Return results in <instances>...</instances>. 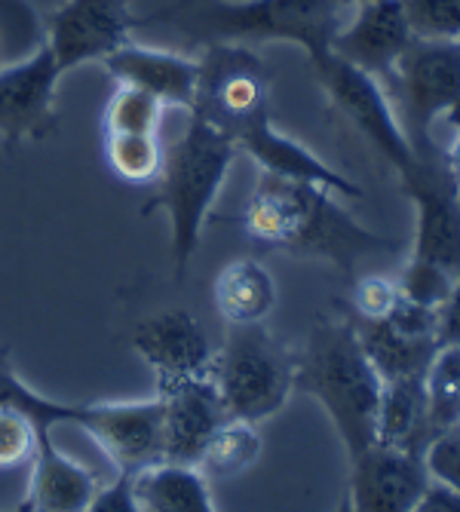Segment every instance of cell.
I'll use <instances>...</instances> for the list:
<instances>
[{
  "instance_id": "cell-11",
  "label": "cell",
  "mask_w": 460,
  "mask_h": 512,
  "mask_svg": "<svg viewBox=\"0 0 460 512\" xmlns=\"http://www.w3.org/2000/svg\"><path fill=\"white\" fill-rule=\"evenodd\" d=\"M59 80L62 71L50 46L19 65L0 68V138L10 151L53 135Z\"/></svg>"
},
{
  "instance_id": "cell-33",
  "label": "cell",
  "mask_w": 460,
  "mask_h": 512,
  "mask_svg": "<svg viewBox=\"0 0 460 512\" xmlns=\"http://www.w3.org/2000/svg\"><path fill=\"white\" fill-rule=\"evenodd\" d=\"M421 460L430 479L460 488V427H445L433 433L421 451Z\"/></svg>"
},
{
  "instance_id": "cell-14",
  "label": "cell",
  "mask_w": 460,
  "mask_h": 512,
  "mask_svg": "<svg viewBox=\"0 0 460 512\" xmlns=\"http://www.w3.org/2000/svg\"><path fill=\"white\" fill-rule=\"evenodd\" d=\"M430 482L421 454L372 442L350 457V509L359 512H411Z\"/></svg>"
},
{
  "instance_id": "cell-26",
  "label": "cell",
  "mask_w": 460,
  "mask_h": 512,
  "mask_svg": "<svg viewBox=\"0 0 460 512\" xmlns=\"http://www.w3.org/2000/svg\"><path fill=\"white\" fill-rule=\"evenodd\" d=\"M424 390L433 430L457 427L460 421V350L457 344H445L436 350L424 371Z\"/></svg>"
},
{
  "instance_id": "cell-13",
  "label": "cell",
  "mask_w": 460,
  "mask_h": 512,
  "mask_svg": "<svg viewBox=\"0 0 460 512\" xmlns=\"http://www.w3.org/2000/svg\"><path fill=\"white\" fill-rule=\"evenodd\" d=\"M132 347L154 368L157 390L209 375L215 359L209 335L188 310H163L135 325Z\"/></svg>"
},
{
  "instance_id": "cell-17",
  "label": "cell",
  "mask_w": 460,
  "mask_h": 512,
  "mask_svg": "<svg viewBox=\"0 0 460 512\" xmlns=\"http://www.w3.org/2000/svg\"><path fill=\"white\" fill-rule=\"evenodd\" d=\"M234 142L267 175L319 184V188H326L332 194H341V197H353V200L362 197V188H356V184L347 175L335 172L326 160H319L313 151L298 145L295 138H289V135H283L280 129H276L270 123V114H261V117L249 120L234 135Z\"/></svg>"
},
{
  "instance_id": "cell-7",
  "label": "cell",
  "mask_w": 460,
  "mask_h": 512,
  "mask_svg": "<svg viewBox=\"0 0 460 512\" xmlns=\"http://www.w3.org/2000/svg\"><path fill=\"white\" fill-rule=\"evenodd\" d=\"M270 68L243 43H209L197 59L194 114L237 135L249 120L267 114Z\"/></svg>"
},
{
  "instance_id": "cell-23",
  "label": "cell",
  "mask_w": 460,
  "mask_h": 512,
  "mask_svg": "<svg viewBox=\"0 0 460 512\" xmlns=\"http://www.w3.org/2000/svg\"><path fill=\"white\" fill-rule=\"evenodd\" d=\"M276 304V283L264 264L252 258L230 261L215 276V307L230 325L261 322Z\"/></svg>"
},
{
  "instance_id": "cell-15",
  "label": "cell",
  "mask_w": 460,
  "mask_h": 512,
  "mask_svg": "<svg viewBox=\"0 0 460 512\" xmlns=\"http://www.w3.org/2000/svg\"><path fill=\"white\" fill-rule=\"evenodd\" d=\"M411 40L414 37L396 0H368L356 7L347 25H338L329 53L381 80L390 77Z\"/></svg>"
},
{
  "instance_id": "cell-6",
  "label": "cell",
  "mask_w": 460,
  "mask_h": 512,
  "mask_svg": "<svg viewBox=\"0 0 460 512\" xmlns=\"http://www.w3.org/2000/svg\"><path fill=\"white\" fill-rule=\"evenodd\" d=\"M396 86V117L411 151L421 160H445L433 142V126L457 114L460 102V43L457 40H411L390 71Z\"/></svg>"
},
{
  "instance_id": "cell-25",
  "label": "cell",
  "mask_w": 460,
  "mask_h": 512,
  "mask_svg": "<svg viewBox=\"0 0 460 512\" xmlns=\"http://www.w3.org/2000/svg\"><path fill=\"white\" fill-rule=\"evenodd\" d=\"M0 408L22 411V414L31 417L37 427L53 430L56 424H77L83 405H77V402H59V399H50V396L31 390L22 381L19 371H16L10 353L0 347Z\"/></svg>"
},
{
  "instance_id": "cell-5",
  "label": "cell",
  "mask_w": 460,
  "mask_h": 512,
  "mask_svg": "<svg viewBox=\"0 0 460 512\" xmlns=\"http://www.w3.org/2000/svg\"><path fill=\"white\" fill-rule=\"evenodd\" d=\"M212 381L227 417L267 421L295 390V356L261 322L230 325L221 353L212 359Z\"/></svg>"
},
{
  "instance_id": "cell-8",
  "label": "cell",
  "mask_w": 460,
  "mask_h": 512,
  "mask_svg": "<svg viewBox=\"0 0 460 512\" xmlns=\"http://www.w3.org/2000/svg\"><path fill=\"white\" fill-rule=\"evenodd\" d=\"M313 74H316V83L326 89L332 108L362 138H368V145L396 169V175H405L414 163H418V154L411 151L381 80L368 77L365 71L341 62L332 53H329V59L313 65Z\"/></svg>"
},
{
  "instance_id": "cell-27",
  "label": "cell",
  "mask_w": 460,
  "mask_h": 512,
  "mask_svg": "<svg viewBox=\"0 0 460 512\" xmlns=\"http://www.w3.org/2000/svg\"><path fill=\"white\" fill-rule=\"evenodd\" d=\"M46 46V22L28 0H0V68L19 65Z\"/></svg>"
},
{
  "instance_id": "cell-24",
  "label": "cell",
  "mask_w": 460,
  "mask_h": 512,
  "mask_svg": "<svg viewBox=\"0 0 460 512\" xmlns=\"http://www.w3.org/2000/svg\"><path fill=\"white\" fill-rule=\"evenodd\" d=\"M261 454V433L258 424L243 417H224L218 430L209 436L197 467L206 479H234L246 473Z\"/></svg>"
},
{
  "instance_id": "cell-32",
  "label": "cell",
  "mask_w": 460,
  "mask_h": 512,
  "mask_svg": "<svg viewBox=\"0 0 460 512\" xmlns=\"http://www.w3.org/2000/svg\"><path fill=\"white\" fill-rule=\"evenodd\" d=\"M40 430L43 427H37L28 414L0 408V470H13L28 463L34 457Z\"/></svg>"
},
{
  "instance_id": "cell-34",
  "label": "cell",
  "mask_w": 460,
  "mask_h": 512,
  "mask_svg": "<svg viewBox=\"0 0 460 512\" xmlns=\"http://www.w3.org/2000/svg\"><path fill=\"white\" fill-rule=\"evenodd\" d=\"M399 286L396 279L387 276H365L353 286V301H350V316L356 319H387L393 307L399 304Z\"/></svg>"
},
{
  "instance_id": "cell-16",
  "label": "cell",
  "mask_w": 460,
  "mask_h": 512,
  "mask_svg": "<svg viewBox=\"0 0 460 512\" xmlns=\"http://www.w3.org/2000/svg\"><path fill=\"white\" fill-rule=\"evenodd\" d=\"M157 396L163 405V460L194 463L197 467L209 436L227 417L212 381V371L203 378H191L157 390Z\"/></svg>"
},
{
  "instance_id": "cell-31",
  "label": "cell",
  "mask_w": 460,
  "mask_h": 512,
  "mask_svg": "<svg viewBox=\"0 0 460 512\" xmlns=\"http://www.w3.org/2000/svg\"><path fill=\"white\" fill-rule=\"evenodd\" d=\"M414 40H457L460 0H396Z\"/></svg>"
},
{
  "instance_id": "cell-9",
  "label": "cell",
  "mask_w": 460,
  "mask_h": 512,
  "mask_svg": "<svg viewBox=\"0 0 460 512\" xmlns=\"http://www.w3.org/2000/svg\"><path fill=\"white\" fill-rule=\"evenodd\" d=\"M402 191L418 209L414 252L430 264L457 276L460 267V200H457V166L454 160H421L399 175Z\"/></svg>"
},
{
  "instance_id": "cell-19",
  "label": "cell",
  "mask_w": 460,
  "mask_h": 512,
  "mask_svg": "<svg viewBox=\"0 0 460 512\" xmlns=\"http://www.w3.org/2000/svg\"><path fill=\"white\" fill-rule=\"evenodd\" d=\"M31 463L28 494L19 503L25 512H86L92 494L99 488V476L80 460L68 457L53 439L50 430L37 433V448Z\"/></svg>"
},
{
  "instance_id": "cell-29",
  "label": "cell",
  "mask_w": 460,
  "mask_h": 512,
  "mask_svg": "<svg viewBox=\"0 0 460 512\" xmlns=\"http://www.w3.org/2000/svg\"><path fill=\"white\" fill-rule=\"evenodd\" d=\"M105 157L117 178L151 184L163 166V142L160 135H105Z\"/></svg>"
},
{
  "instance_id": "cell-20",
  "label": "cell",
  "mask_w": 460,
  "mask_h": 512,
  "mask_svg": "<svg viewBox=\"0 0 460 512\" xmlns=\"http://www.w3.org/2000/svg\"><path fill=\"white\" fill-rule=\"evenodd\" d=\"M138 512H212L209 479L194 463L157 460L132 473Z\"/></svg>"
},
{
  "instance_id": "cell-10",
  "label": "cell",
  "mask_w": 460,
  "mask_h": 512,
  "mask_svg": "<svg viewBox=\"0 0 460 512\" xmlns=\"http://www.w3.org/2000/svg\"><path fill=\"white\" fill-rule=\"evenodd\" d=\"M138 19L129 0H65L46 19V46L62 71V77L86 62H102L117 46L132 40Z\"/></svg>"
},
{
  "instance_id": "cell-1",
  "label": "cell",
  "mask_w": 460,
  "mask_h": 512,
  "mask_svg": "<svg viewBox=\"0 0 460 512\" xmlns=\"http://www.w3.org/2000/svg\"><path fill=\"white\" fill-rule=\"evenodd\" d=\"M243 227L264 249L326 258L344 276H353V267L362 255L399 246V240L365 230L332 200V191L267 172H261L258 188L243 212Z\"/></svg>"
},
{
  "instance_id": "cell-21",
  "label": "cell",
  "mask_w": 460,
  "mask_h": 512,
  "mask_svg": "<svg viewBox=\"0 0 460 512\" xmlns=\"http://www.w3.org/2000/svg\"><path fill=\"white\" fill-rule=\"evenodd\" d=\"M353 329L359 335V344L365 356L372 359L381 381H399V378H421L430 359L439 350V341L433 335H414L399 329L390 319H356L350 316Z\"/></svg>"
},
{
  "instance_id": "cell-37",
  "label": "cell",
  "mask_w": 460,
  "mask_h": 512,
  "mask_svg": "<svg viewBox=\"0 0 460 512\" xmlns=\"http://www.w3.org/2000/svg\"><path fill=\"white\" fill-rule=\"evenodd\" d=\"M335 4L344 10V7H359V4H368V0H335Z\"/></svg>"
},
{
  "instance_id": "cell-36",
  "label": "cell",
  "mask_w": 460,
  "mask_h": 512,
  "mask_svg": "<svg viewBox=\"0 0 460 512\" xmlns=\"http://www.w3.org/2000/svg\"><path fill=\"white\" fill-rule=\"evenodd\" d=\"M414 509L418 512H457L460 509V488L430 479L421 491V497L414 500Z\"/></svg>"
},
{
  "instance_id": "cell-18",
  "label": "cell",
  "mask_w": 460,
  "mask_h": 512,
  "mask_svg": "<svg viewBox=\"0 0 460 512\" xmlns=\"http://www.w3.org/2000/svg\"><path fill=\"white\" fill-rule=\"evenodd\" d=\"M102 62L117 86L151 92V96L160 99L166 108H184V111L194 108L197 59L126 40Z\"/></svg>"
},
{
  "instance_id": "cell-28",
  "label": "cell",
  "mask_w": 460,
  "mask_h": 512,
  "mask_svg": "<svg viewBox=\"0 0 460 512\" xmlns=\"http://www.w3.org/2000/svg\"><path fill=\"white\" fill-rule=\"evenodd\" d=\"M166 117V105L151 92L117 86L105 105L102 129L105 135H160Z\"/></svg>"
},
{
  "instance_id": "cell-22",
  "label": "cell",
  "mask_w": 460,
  "mask_h": 512,
  "mask_svg": "<svg viewBox=\"0 0 460 512\" xmlns=\"http://www.w3.org/2000/svg\"><path fill=\"white\" fill-rule=\"evenodd\" d=\"M433 433L436 430L430 424L424 375L387 381L384 393H381V408H378V439L375 442L421 454Z\"/></svg>"
},
{
  "instance_id": "cell-12",
  "label": "cell",
  "mask_w": 460,
  "mask_h": 512,
  "mask_svg": "<svg viewBox=\"0 0 460 512\" xmlns=\"http://www.w3.org/2000/svg\"><path fill=\"white\" fill-rule=\"evenodd\" d=\"M77 427L86 430L105 457L123 473L163 460V405L160 396L135 402L83 405Z\"/></svg>"
},
{
  "instance_id": "cell-35",
  "label": "cell",
  "mask_w": 460,
  "mask_h": 512,
  "mask_svg": "<svg viewBox=\"0 0 460 512\" xmlns=\"http://www.w3.org/2000/svg\"><path fill=\"white\" fill-rule=\"evenodd\" d=\"M86 512H138L135 491H132V473L120 470V476L114 482H108V485L99 482V488H96V494H92Z\"/></svg>"
},
{
  "instance_id": "cell-30",
  "label": "cell",
  "mask_w": 460,
  "mask_h": 512,
  "mask_svg": "<svg viewBox=\"0 0 460 512\" xmlns=\"http://www.w3.org/2000/svg\"><path fill=\"white\" fill-rule=\"evenodd\" d=\"M396 286L405 301L421 304V307H442L445 301L457 298V276L421 258H411L405 264Z\"/></svg>"
},
{
  "instance_id": "cell-3",
  "label": "cell",
  "mask_w": 460,
  "mask_h": 512,
  "mask_svg": "<svg viewBox=\"0 0 460 512\" xmlns=\"http://www.w3.org/2000/svg\"><path fill=\"white\" fill-rule=\"evenodd\" d=\"M295 390L326 408L350 457L378 439V408L384 381L365 356L350 316L326 319L310 332L295 359Z\"/></svg>"
},
{
  "instance_id": "cell-4",
  "label": "cell",
  "mask_w": 460,
  "mask_h": 512,
  "mask_svg": "<svg viewBox=\"0 0 460 512\" xmlns=\"http://www.w3.org/2000/svg\"><path fill=\"white\" fill-rule=\"evenodd\" d=\"M240 148L234 135L218 129L215 123L203 120L191 111V123L175 142L163 145V166L154 178L157 194L142 209L151 215L154 209H163L172 230V264L175 279L184 276L191 258L200 249L203 224L212 212L215 197L221 194L227 172L234 166Z\"/></svg>"
},
{
  "instance_id": "cell-2",
  "label": "cell",
  "mask_w": 460,
  "mask_h": 512,
  "mask_svg": "<svg viewBox=\"0 0 460 512\" xmlns=\"http://www.w3.org/2000/svg\"><path fill=\"white\" fill-rule=\"evenodd\" d=\"M169 25L200 46L209 43H295L310 65L329 59L341 25L335 0H175L172 7L138 19V25Z\"/></svg>"
}]
</instances>
